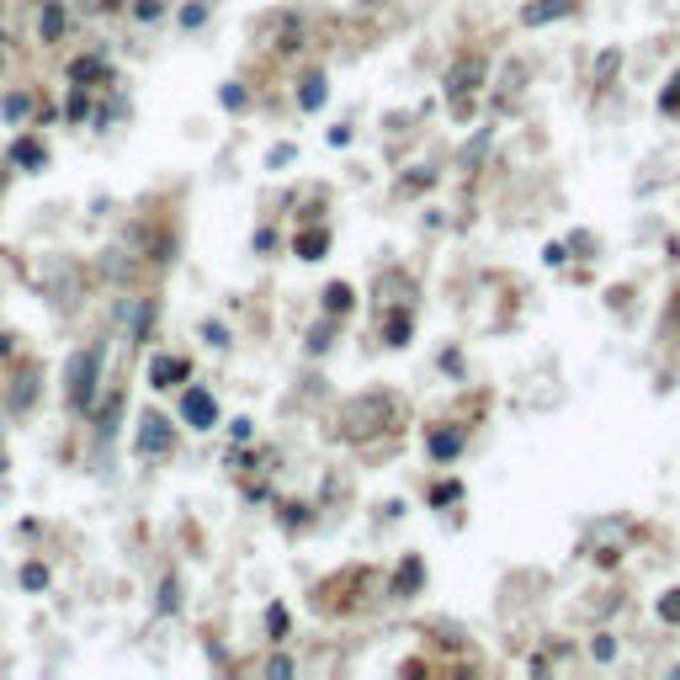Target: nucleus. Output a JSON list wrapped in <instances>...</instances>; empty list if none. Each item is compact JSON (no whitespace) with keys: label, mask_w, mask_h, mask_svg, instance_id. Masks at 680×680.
Returning <instances> with one entry per match:
<instances>
[{"label":"nucleus","mask_w":680,"mask_h":680,"mask_svg":"<svg viewBox=\"0 0 680 680\" xmlns=\"http://www.w3.org/2000/svg\"><path fill=\"white\" fill-rule=\"evenodd\" d=\"M101 357H107L101 346H85V351L70 357V404L75 409H91L96 383H101Z\"/></svg>","instance_id":"f257e3e1"},{"label":"nucleus","mask_w":680,"mask_h":680,"mask_svg":"<svg viewBox=\"0 0 680 680\" xmlns=\"http://www.w3.org/2000/svg\"><path fill=\"white\" fill-rule=\"evenodd\" d=\"M181 420H186L191 430H213L218 425L213 394H207V388H186V394H181Z\"/></svg>","instance_id":"f03ea898"},{"label":"nucleus","mask_w":680,"mask_h":680,"mask_svg":"<svg viewBox=\"0 0 680 680\" xmlns=\"http://www.w3.org/2000/svg\"><path fill=\"white\" fill-rule=\"evenodd\" d=\"M478 80H484V59H463V64L452 70V80H447V96H452L457 117H468V112H473L463 96H468V91H478Z\"/></svg>","instance_id":"7ed1b4c3"},{"label":"nucleus","mask_w":680,"mask_h":680,"mask_svg":"<svg viewBox=\"0 0 680 680\" xmlns=\"http://www.w3.org/2000/svg\"><path fill=\"white\" fill-rule=\"evenodd\" d=\"M574 11V0H532V6H521V22L526 27H542V22H558V16Z\"/></svg>","instance_id":"20e7f679"},{"label":"nucleus","mask_w":680,"mask_h":680,"mask_svg":"<svg viewBox=\"0 0 680 680\" xmlns=\"http://www.w3.org/2000/svg\"><path fill=\"white\" fill-rule=\"evenodd\" d=\"M165 447H170V425L160 415H143V425H139V452L155 457V452H165Z\"/></svg>","instance_id":"39448f33"},{"label":"nucleus","mask_w":680,"mask_h":680,"mask_svg":"<svg viewBox=\"0 0 680 680\" xmlns=\"http://www.w3.org/2000/svg\"><path fill=\"white\" fill-rule=\"evenodd\" d=\"M186 378V361H176V357H155L149 361V383L155 388H170V383H181Z\"/></svg>","instance_id":"423d86ee"},{"label":"nucleus","mask_w":680,"mask_h":680,"mask_svg":"<svg viewBox=\"0 0 680 680\" xmlns=\"http://www.w3.org/2000/svg\"><path fill=\"white\" fill-rule=\"evenodd\" d=\"M324 245H330V234H324V229H309V234L298 239V255H303V261H319Z\"/></svg>","instance_id":"0eeeda50"},{"label":"nucleus","mask_w":680,"mask_h":680,"mask_svg":"<svg viewBox=\"0 0 680 680\" xmlns=\"http://www.w3.org/2000/svg\"><path fill=\"white\" fill-rule=\"evenodd\" d=\"M659 112H665V117H680V70L669 75V85L659 91Z\"/></svg>","instance_id":"6e6552de"},{"label":"nucleus","mask_w":680,"mask_h":680,"mask_svg":"<svg viewBox=\"0 0 680 680\" xmlns=\"http://www.w3.org/2000/svg\"><path fill=\"white\" fill-rule=\"evenodd\" d=\"M324 309H330V314H346L351 309V287L346 282H330V287H324Z\"/></svg>","instance_id":"1a4fd4ad"},{"label":"nucleus","mask_w":680,"mask_h":680,"mask_svg":"<svg viewBox=\"0 0 680 680\" xmlns=\"http://www.w3.org/2000/svg\"><path fill=\"white\" fill-rule=\"evenodd\" d=\"M457 447H463L457 430H436V436H430V452H436V457H457Z\"/></svg>","instance_id":"9d476101"},{"label":"nucleus","mask_w":680,"mask_h":680,"mask_svg":"<svg viewBox=\"0 0 680 680\" xmlns=\"http://www.w3.org/2000/svg\"><path fill=\"white\" fill-rule=\"evenodd\" d=\"M298 107H303V112H319V107H324V80H319V75H314V80H309V85H303V96H298Z\"/></svg>","instance_id":"9b49d317"},{"label":"nucleus","mask_w":680,"mask_h":680,"mask_svg":"<svg viewBox=\"0 0 680 680\" xmlns=\"http://www.w3.org/2000/svg\"><path fill=\"white\" fill-rule=\"evenodd\" d=\"M415 585H420V558H409L404 569H399V579H394V596H409Z\"/></svg>","instance_id":"f8f14e48"},{"label":"nucleus","mask_w":680,"mask_h":680,"mask_svg":"<svg viewBox=\"0 0 680 680\" xmlns=\"http://www.w3.org/2000/svg\"><path fill=\"white\" fill-rule=\"evenodd\" d=\"M207 6H213V0H191V6H181V27H203L207 22Z\"/></svg>","instance_id":"ddd939ff"},{"label":"nucleus","mask_w":680,"mask_h":680,"mask_svg":"<svg viewBox=\"0 0 680 680\" xmlns=\"http://www.w3.org/2000/svg\"><path fill=\"white\" fill-rule=\"evenodd\" d=\"M659 622H675V627H680V590L659 596Z\"/></svg>","instance_id":"4468645a"},{"label":"nucleus","mask_w":680,"mask_h":680,"mask_svg":"<svg viewBox=\"0 0 680 680\" xmlns=\"http://www.w3.org/2000/svg\"><path fill=\"white\" fill-rule=\"evenodd\" d=\"M388 346H409V319H404V314L388 319Z\"/></svg>","instance_id":"2eb2a0df"},{"label":"nucleus","mask_w":680,"mask_h":680,"mask_svg":"<svg viewBox=\"0 0 680 680\" xmlns=\"http://www.w3.org/2000/svg\"><path fill=\"white\" fill-rule=\"evenodd\" d=\"M11 160H16V165H43V149H37V143H16Z\"/></svg>","instance_id":"dca6fc26"},{"label":"nucleus","mask_w":680,"mask_h":680,"mask_svg":"<svg viewBox=\"0 0 680 680\" xmlns=\"http://www.w3.org/2000/svg\"><path fill=\"white\" fill-rule=\"evenodd\" d=\"M22 585L27 590H43L48 585V569H43V563H27V569H22Z\"/></svg>","instance_id":"f3484780"},{"label":"nucleus","mask_w":680,"mask_h":680,"mask_svg":"<svg viewBox=\"0 0 680 680\" xmlns=\"http://www.w3.org/2000/svg\"><path fill=\"white\" fill-rule=\"evenodd\" d=\"M590 654H596L601 665H606V659H617V638H611V633H601L596 643H590Z\"/></svg>","instance_id":"a211bd4d"},{"label":"nucleus","mask_w":680,"mask_h":680,"mask_svg":"<svg viewBox=\"0 0 680 680\" xmlns=\"http://www.w3.org/2000/svg\"><path fill=\"white\" fill-rule=\"evenodd\" d=\"M27 399H32V378H22L11 388V409H27Z\"/></svg>","instance_id":"6ab92c4d"},{"label":"nucleus","mask_w":680,"mask_h":680,"mask_svg":"<svg viewBox=\"0 0 680 680\" xmlns=\"http://www.w3.org/2000/svg\"><path fill=\"white\" fill-rule=\"evenodd\" d=\"M293 155H298V149H293V143H276V149H271V155H266V165H287V160H293Z\"/></svg>","instance_id":"aec40b11"},{"label":"nucleus","mask_w":680,"mask_h":680,"mask_svg":"<svg viewBox=\"0 0 680 680\" xmlns=\"http://www.w3.org/2000/svg\"><path fill=\"white\" fill-rule=\"evenodd\" d=\"M59 27H64L59 6H48V16H43V37H59Z\"/></svg>","instance_id":"412c9836"},{"label":"nucleus","mask_w":680,"mask_h":680,"mask_svg":"<svg viewBox=\"0 0 680 680\" xmlns=\"http://www.w3.org/2000/svg\"><path fill=\"white\" fill-rule=\"evenodd\" d=\"M203 340H207V346H229V330H224V324H203Z\"/></svg>","instance_id":"4be33fe9"},{"label":"nucleus","mask_w":680,"mask_h":680,"mask_svg":"<svg viewBox=\"0 0 680 680\" xmlns=\"http://www.w3.org/2000/svg\"><path fill=\"white\" fill-rule=\"evenodd\" d=\"M75 80H91V75H101V64H96V59H75Z\"/></svg>","instance_id":"5701e85b"},{"label":"nucleus","mask_w":680,"mask_h":680,"mask_svg":"<svg viewBox=\"0 0 680 680\" xmlns=\"http://www.w3.org/2000/svg\"><path fill=\"white\" fill-rule=\"evenodd\" d=\"M176 606H181V601H176V585L165 579V585H160V611H176Z\"/></svg>","instance_id":"b1692460"},{"label":"nucleus","mask_w":680,"mask_h":680,"mask_svg":"<svg viewBox=\"0 0 680 680\" xmlns=\"http://www.w3.org/2000/svg\"><path fill=\"white\" fill-rule=\"evenodd\" d=\"M160 11H165V6H160V0H139V22H155Z\"/></svg>","instance_id":"393cba45"},{"label":"nucleus","mask_w":680,"mask_h":680,"mask_svg":"<svg viewBox=\"0 0 680 680\" xmlns=\"http://www.w3.org/2000/svg\"><path fill=\"white\" fill-rule=\"evenodd\" d=\"M6 117H27V96H6Z\"/></svg>","instance_id":"a878e982"},{"label":"nucleus","mask_w":680,"mask_h":680,"mask_svg":"<svg viewBox=\"0 0 680 680\" xmlns=\"http://www.w3.org/2000/svg\"><path fill=\"white\" fill-rule=\"evenodd\" d=\"M224 107H234V112L245 107V91H239V85H224Z\"/></svg>","instance_id":"bb28decb"},{"label":"nucleus","mask_w":680,"mask_h":680,"mask_svg":"<svg viewBox=\"0 0 680 680\" xmlns=\"http://www.w3.org/2000/svg\"><path fill=\"white\" fill-rule=\"evenodd\" d=\"M542 261H548V266H563V261H569V250H563V245H548V255H542Z\"/></svg>","instance_id":"cd10ccee"}]
</instances>
